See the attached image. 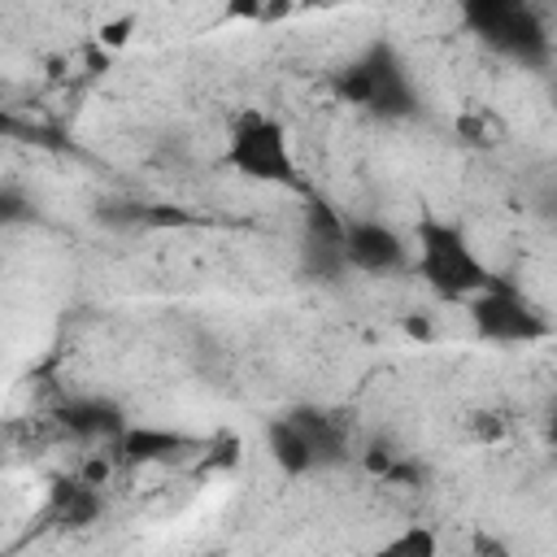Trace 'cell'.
Instances as JSON below:
<instances>
[{"label":"cell","mask_w":557,"mask_h":557,"mask_svg":"<svg viewBox=\"0 0 557 557\" xmlns=\"http://www.w3.org/2000/svg\"><path fill=\"white\" fill-rule=\"evenodd\" d=\"M300 248H305V265L318 278H339L348 270L344 265V213H335L322 196H309Z\"/></svg>","instance_id":"obj_7"},{"label":"cell","mask_w":557,"mask_h":557,"mask_svg":"<svg viewBox=\"0 0 557 557\" xmlns=\"http://www.w3.org/2000/svg\"><path fill=\"white\" fill-rule=\"evenodd\" d=\"M474 548H479L483 557H505V548H500L492 535H474Z\"/></svg>","instance_id":"obj_15"},{"label":"cell","mask_w":557,"mask_h":557,"mask_svg":"<svg viewBox=\"0 0 557 557\" xmlns=\"http://www.w3.org/2000/svg\"><path fill=\"white\" fill-rule=\"evenodd\" d=\"M466 26L496 52H505L509 61L522 65H548L553 61V35L540 22V13L531 4L518 0H474L461 9Z\"/></svg>","instance_id":"obj_4"},{"label":"cell","mask_w":557,"mask_h":557,"mask_svg":"<svg viewBox=\"0 0 557 557\" xmlns=\"http://www.w3.org/2000/svg\"><path fill=\"white\" fill-rule=\"evenodd\" d=\"M205 557H226V553H205Z\"/></svg>","instance_id":"obj_17"},{"label":"cell","mask_w":557,"mask_h":557,"mask_svg":"<svg viewBox=\"0 0 557 557\" xmlns=\"http://www.w3.org/2000/svg\"><path fill=\"white\" fill-rule=\"evenodd\" d=\"M226 165L244 174L248 183H278V187H300L296 152L287 139V126L261 109H244L231 122L226 135Z\"/></svg>","instance_id":"obj_3"},{"label":"cell","mask_w":557,"mask_h":557,"mask_svg":"<svg viewBox=\"0 0 557 557\" xmlns=\"http://www.w3.org/2000/svg\"><path fill=\"white\" fill-rule=\"evenodd\" d=\"M200 453H205V440H191L170 426H126L122 440L113 444V457L122 466H170V461L200 457Z\"/></svg>","instance_id":"obj_8"},{"label":"cell","mask_w":557,"mask_h":557,"mask_svg":"<svg viewBox=\"0 0 557 557\" xmlns=\"http://www.w3.org/2000/svg\"><path fill=\"white\" fill-rule=\"evenodd\" d=\"M13 131H17V122H13V113L0 104V135H13Z\"/></svg>","instance_id":"obj_16"},{"label":"cell","mask_w":557,"mask_h":557,"mask_svg":"<svg viewBox=\"0 0 557 557\" xmlns=\"http://www.w3.org/2000/svg\"><path fill=\"white\" fill-rule=\"evenodd\" d=\"M9 218H22V200L0 187V222H9Z\"/></svg>","instance_id":"obj_14"},{"label":"cell","mask_w":557,"mask_h":557,"mask_svg":"<svg viewBox=\"0 0 557 557\" xmlns=\"http://www.w3.org/2000/svg\"><path fill=\"white\" fill-rule=\"evenodd\" d=\"M344 265L357 274H405L409 235L383 218H344Z\"/></svg>","instance_id":"obj_6"},{"label":"cell","mask_w":557,"mask_h":557,"mask_svg":"<svg viewBox=\"0 0 557 557\" xmlns=\"http://www.w3.org/2000/svg\"><path fill=\"white\" fill-rule=\"evenodd\" d=\"M57 426L83 444H117L122 431L131 426L122 405L117 400H104V396H70L61 409H57Z\"/></svg>","instance_id":"obj_9"},{"label":"cell","mask_w":557,"mask_h":557,"mask_svg":"<svg viewBox=\"0 0 557 557\" xmlns=\"http://www.w3.org/2000/svg\"><path fill=\"white\" fill-rule=\"evenodd\" d=\"M409 274L448 305H466L479 292H487L500 274L483 261L479 244L470 239V231L453 218H435L422 213L413 222V239H409Z\"/></svg>","instance_id":"obj_1"},{"label":"cell","mask_w":557,"mask_h":557,"mask_svg":"<svg viewBox=\"0 0 557 557\" xmlns=\"http://www.w3.org/2000/svg\"><path fill=\"white\" fill-rule=\"evenodd\" d=\"M331 91L344 104L379 113V117H413L418 113V91H413L409 65L400 61V52L387 39H374L361 57L339 65L331 74Z\"/></svg>","instance_id":"obj_2"},{"label":"cell","mask_w":557,"mask_h":557,"mask_svg":"<svg viewBox=\"0 0 557 557\" xmlns=\"http://www.w3.org/2000/svg\"><path fill=\"white\" fill-rule=\"evenodd\" d=\"M370 557H440V540H435V531L431 527H405V531H396L392 540H383Z\"/></svg>","instance_id":"obj_13"},{"label":"cell","mask_w":557,"mask_h":557,"mask_svg":"<svg viewBox=\"0 0 557 557\" xmlns=\"http://www.w3.org/2000/svg\"><path fill=\"white\" fill-rule=\"evenodd\" d=\"M287 418L305 435L318 470H335V466H344L352 457V426H348V418H339L331 409H313V405L287 409Z\"/></svg>","instance_id":"obj_10"},{"label":"cell","mask_w":557,"mask_h":557,"mask_svg":"<svg viewBox=\"0 0 557 557\" xmlns=\"http://www.w3.org/2000/svg\"><path fill=\"white\" fill-rule=\"evenodd\" d=\"M52 518L61 522V527H91L96 518H100V509H104V496H100V487H91V483H83L78 474L74 479H57L52 483Z\"/></svg>","instance_id":"obj_11"},{"label":"cell","mask_w":557,"mask_h":557,"mask_svg":"<svg viewBox=\"0 0 557 557\" xmlns=\"http://www.w3.org/2000/svg\"><path fill=\"white\" fill-rule=\"evenodd\" d=\"M466 318L483 344H540L553 335L548 313L509 278H496L487 292L466 300Z\"/></svg>","instance_id":"obj_5"},{"label":"cell","mask_w":557,"mask_h":557,"mask_svg":"<svg viewBox=\"0 0 557 557\" xmlns=\"http://www.w3.org/2000/svg\"><path fill=\"white\" fill-rule=\"evenodd\" d=\"M265 448H270V457H274V466H278L283 474H292V479L318 474V466H313V453H309L305 435L296 431V422H292L287 413L265 422Z\"/></svg>","instance_id":"obj_12"}]
</instances>
